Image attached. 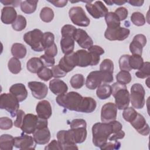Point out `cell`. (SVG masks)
I'll list each match as a JSON object with an SVG mask.
<instances>
[{
    "label": "cell",
    "mask_w": 150,
    "mask_h": 150,
    "mask_svg": "<svg viewBox=\"0 0 150 150\" xmlns=\"http://www.w3.org/2000/svg\"><path fill=\"white\" fill-rule=\"evenodd\" d=\"M114 13L118 16L120 21L125 20L128 16V10L125 7H120L115 9Z\"/></svg>",
    "instance_id": "obj_54"
},
{
    "label": "cell",
    "mask_w": 150,
    "mask_h": 150,
    "mask_svg": "<svg viewBox=\"0 0 150 150\" xmlns=\"http://www.w3.org/2000/svg\"><path fill=\"white\" fill-rule=\"evenodd\" d=\"M112 2L113 4H115L117 5H121L127 2V1H112Z\"/></svg>",
    "instance_id": "obj_62"
},
{
    "label": "cell",
    "mask_w": 150,
    "mask_h": 150,
    "mask_svg": "<svg viewBox=\"0 0 150 150\" xmlns=\"http://www.w3.org/2000/svg\"><path fill=\"white\" fill-rule=\"evenodd\" d=\"M49 88L55 95H60L67 93L68 87L62 80L58 79H54L49 82Z\"/></svg>",
    "instance_id": "obj_25"
},
{
    "label": "cell",
    "mask_w": 150,
    "mask_h": 150,
    "mask_svg": "<svg viewBox=\"0 0 150 150\" xmlns=\"http://www.w3.org/2000/svg\"><path fill=\"white\" fill-rule=\"evenodd\" d=\"M43 33L38 29H34L23 35V40L26 44L31 47L35 52H40L44 50L42 46V38Z\"/></svg>",
    "instance_id": "obj_6"
},
{
    "label": "cell",
    "mask_w": 150,
    "mask_h": 150,
    "mask_svg": "<svg viewBox=\"0 0 150 150\" xmlns=\"http://www.w3.org/2000/svg\"><path fill=\"white\" fill-rule=\"evenodd\" d=\"M40 59L43 62L44 66L46 67H53L55 63V59L53 57L47 56L45 54L42 55L40 57Z\"/></svg>",
    "instance_id": "obj_50"
},
{
    "label": "cell",
    "mask_w": 150,
    "mask_h": 150,
    "mask_svg": "<svg viewBox=\"0 0 150 150\" xmlns=\"http://www.w3.org/2000/svg\"><path fill=\"white\" fill-rule=\"evenodd\" d=\"M88 52L90 53L91 56V66L97 65L100 60V56L104 53V50L98 45H92L88 49Z\"/></svg>",
    "instance_id": "obj_29"
},
{
    "label": "cell",
    "mask_w": 150,
    "mask_h": 150,
    "mask_svg": "<svg viewBox=\"0 0 150 150\" xmlns=\"http://www.w3.org/2000/svg\"><path fill=\"white\" fill-rule=\"evenodd\" d=\"M86 8L89 14L95 19L105 16L108 13L107 8L100 1H97L94 4H86Z\"/></svg>",
    "instance_id": "obj_12"
},
{
    "label": "cell",
    "mask_w": 150,
    "mask_h": 150,
    "mask_svg": "<svg viewBox=\"0 0 150 150\" xmlns=\"http://www.w3.org/2000/svg\"><path fill=\"white\" fill-rule=\"evenodd\" d=\"M97 103L96 100L90 97H83L82 103L79 110V112L84 113L93 112L96 108Z\"/></svg>",
    "instance_id": "obj_28"
},
{
    "label": "cell",
    "mask_w": 150,
    "mask_h": 150,
    "mask_svg": "<svg viewBox=\"0 0 150 150\" xmlns=\"http://www.w3.org/2000/svg\"><path fill=\"white\" fill-rule=\"evenodd\" d=\"M36 145L33 137L25 134L24 132L14 138V146L20 149H35Z\"/></svg>",
    "instance_id": "obj_13"
},
{
    "label": "cell",
    "mask_w": 150,
    "mask_h": 150,
    "mask_svg": "<svg viewBox=\"0 0 150 150\" xmlns=\"http://www.w3.org/2000/svg\"><path fill=\"white\" fill-rule=\"evenodd\" d=\"M69 15L71 22L81 27L88 26L90 23V19L87 16L84 9L80 6H73L69 11Z\"/></svg>",
    "instance_id": "obj_9"
},
{
    "label": "cell",
    "mask_w": 150,
    "mask_h": 150,
    "mask_svg": "<svg viewBox=\"0 0 150 150\" xmlns=\"http://www.w3.org/2000/svg\"><path fill=\"white\" fill-rule=\"evenodd\" d=\"M129 123L139 134L144 136H146L149 134V125L146 123L144 116L141 114L138 113L134 120Z\"/></svg>",
    "instance_id": "obj_21"
},
{
    "label": "cell",
    "mask_w": 150,
    "mask_h": 150,
    "mask_svg": "<svg viewBox=\"0 0 150 150\" xmlns=\"http://www.w3.org/2000/svg\"><path fill=\"white\" fill-rule=\"evenodd\" d=\"M27 50L26 47L22 43H15L11 47V53L14 57L18 59H23L26 54Z\"/></svg>",
    "instance_id": "obj_33"
},
{
    "label": "cell",
    "mask_w": 150,
    "mask_h": 150,
    "mask_svg": "<svg viewBox=\"0 0 150 150\" xmlns=\"http://www.w3.org/2000/svg\"><path fill=\"white\" fill-rule=\"evenodd\" d=\"M25 115V112L22 110H19L16 114V118L14 121V126L16 128H20L22 126L24 117Z\"/></svg>",
    "instance_id": "obj_53"
},
{
    "label": "cell",
    "mask_w": 150,
    "mask_h": 150,
    "mask_svg": "<svg viewBox=\"0 0 150 150\" xmlns=\"http://www.w3.org/2000/svg\"><path fill=\"white\" fill-rule=\"evenodd\" d=\"M127 2L129 3L131 5L134 6H141L144 3V1L140 0H131V1H127Z\"/></svg>",
    "instance_id": "obj_61"
},
{
    "label": "cell",
    "mask_w": 150,
    "mask_h": 150,
    "mask_svg": "<svg viewBox=\"0 0 150 150\" xmlns=\"http://www.w3.org/2000/svg\"><path fill=\"white\" fill-rule=\"evenodd\" d=\"M146 44V36L142 34L136 35L129 45V50L132 55L142 56L143 47Z\"/></svg>",
    "instance_id": "obj_18"
},
{
    "label": "cell",
    "mask_w": 150,
    "mask_h": 150,
    "mask_svg": "<svg viewBox=\"0 0 150 150\" xmlns=\"http://www.w3.org/2000/svg\"><path fill=\"white\" fill-rule=\"evenodd\" d=\"M124 137H125V132L124 131L121 130L118 132L112 134L108 138V140L110 141H115L118 139H122Z\"/></svg>",
    "instance_id": "obj_57"
},
{
    "label": "cell",
    "mask_w": 150,
    "mask_h": 150,
    "mask_svg": "<svg viewBox=\"0 0 150 150\" xmlns=\"http://www.w3.org/2000/svg\"><path fill=\"white\" fill-rule=\"evenodd\" d=\"M117 107L113 103H107L103 105L101 110V120L103 122H110L117 118Z\"/></svg>",
    "instance_id": "obj_14"
},
{
    "label": "cell",
    "mask_w": 150,
    "mask_h": 150,
    "mask_svg": "<svg viewBox=\"0 0 150 150\" xmlns=\"http://www.w3.org/2000/svg\"><path fill=\"white\" fill-rule=\"evenodd\" d=\"M36 111L39 118L47 120L52 114V106L48 101L42 100L36 105Z\"/></svg>",
    "instance_id": "obj_22"
},
{
    "label": "cell",
    "mask_w": 150,
    "mask_h": 150,
    "mask_svg": "<svg viewBox=\"0 0 150 150\" xmlns=\"http://www.w3.org/2000/svg\"><path fill=\"white\" fill-rule=\"evenodd\" d=\"M51 3L52 4H53L54 6L58 7V8H63L64 6H65L68 1H65V0H60V1H47Z\"/></svg>",
    "instance_id": "obj_60"
},
{
    "label": "cell",
    "mask_w": 150,
    "mask_h": 150,
    "mask_svg": "<svg viewBox=\"0 0 150 150\" xmlns=\"http://www.w3.org/2000/svg\"><path fill=\"white\" fill-rule=\"evenodd\" d=\"M121 146V143L117 141H114V143L111 142H107L103 145L100 147L101 150H113L118 149Z\"/></svg>",
    "instance_id": "obj_51"
},
{
    "label": "cell",
    "mask_w": 150,
    "mask_h": 150,
    "mask_svg": "<svg viewBox=\"0 0 150 150\" xmlns=\"http://www.w3.org/2000/svg\"><path fill=\"white\" fill-rule=\"evenodd\" d=\"M100 71L105 75L113 76L114 63L112 61L109 59H104L100 64Z\"/></svg>",
    "instance_id": "obj_36"
},
{
    "label": "cell",
    "mask_w": 150,
    "mask_h": 150,
    "mask_svg": "<svg viewBox=\"0 0 150 150\" xmlns=\"http://www.w3.org/2000/svg\"><path fill=\"white\" fill-rule=\"evenodd\" d=\"M111 91L118 109L124 110L128 107L130 95L125 84L117 81L111 86Z\"/></svg>",
    "instance_id": "obj_3"
},
{
    "label": "cell",
    "mask_w": 150,
    "mask_h": 150,
    "mask_svg": "<svg viewBox=\"0 0 150 150\" xmlns=\"http://www.w3.org/2000/svg\"><path fill=\"white\" fill-rule=\"evenodd\" d=\"M75 53L77 61V66L86 67L88 66H91V56L88 51L84 49H80L77 50Z\"/></svg>",
    "instance_id": "obj_26"
},
{
    "label": "cell",
    "mask_w": 150,
    "mask_h": 150,
    "mask_svg": "<svg viewBox=\"0 0 150 150\" xmlns=\"http://www.w3.org/2000/svg\"><path fill=\"white\" fill-rule=\"evenodd\" d=\"M14 146V138L9 134H3L0 137V149L12 150Z\"/></svg>",
    "instance_id": "obj_31"
},
{
    "label": "cell",
    "mask_w": 150,
    "mask_h": 150,
    "mask_svg": "<svg viewBox=\"0 0 150 150\" xmlns=\"http://www.w3.org/2000/svg\"><path fill=\"white\" fill-rule=\"evenodd\" d=\"M54 43V35L50 32L43 33L42 38V46L44 50Z\"/></svg>",
    "instance_id": "obj_45"
},
{
    "label": "cell",
    "mask_w": 150,
    "mask_h": 150,
    "mask_svg": "<svg viewBox=\"0 0 150 150\" xmlns=\"http://www.w3.org/2000/svg\"><path fill=\"white\" fill-rule=\"evenodd\" d=\"M9 92L12 94L19 102L24 101L28 97V91L24 84L16 83L11 86Z\"/></svg>",
    "instance_id": "obj_24"
},
{
    "label": "cell",
    "mask_w": 150,
    "mask_h": 150,
    "mask_svg": "<svg viewBox=\"0 0 150 150\" xmlns=\"http://www.w3.org/2000/svg\"><path fill=\"white\" fill-rule=\"evenodd\" d=\"M17 13L12 6H5L1 10V21L6 25L12 24L17 18Z\"/></svg>",
    "instance_id": "obj_23"
},
{
    "label": "cell",
    "mask_w": 150,
    "mask_h": 150,
    "mask_svg": "<svg viewBox=\"0 0 150 150\" xmlns=\"http://www.w3.org/2000/svg\"><path fill=\"white\" fill-rule=\"evenodd\" d=\"M84 77L81 74H76L73 75L70 80L71 86L75 89H79L81 88L84 86Z\"/></svg>",
    "instance_id": "obj_38"
},
{
    "label": "cell",
    "mask_w": 150,
    "mask_h": 150,
    "mask_svg": "<svg viewBox=\"0 0 150 150\" xmlns=\"http://www.w3.org/2000/svg\"><path fill=\"white\" fill-rule=\"evenodd\" d=\"M130 55L124 54L121 56L119 59V66L121 70L129 71L132 70L129 64V59Z\"/></svg>",
    "instance_id": "obj_48"
},
{
    "label": "cell",
    "mask_w": 150,
    "mask_h": 150,
    "mask_svg": "<svg viewBox=\"0 0 150 150\" xmlns=\"http://www.w3.org/2000/svg\"><path fill=\"white\" fill-rule=\"evenodd\" d=\"M46 150H52V149H58L62 150L61 146L59 143V142L55 139L52 140L45 148Z\"/></svg>",
    "instance_id": "obj_58"
},
{
    "label": "cell",
    "mask_w": 150,
    "mask_h": 150,
    "mask_svg": "<svg viewBox=\"0 0 150 150\" xmlns=\"http://www.w3.org/2000/svg\"><path fill=\"white\" fill-rule=\"evenodd\" d=\"M52 71L53 73V76L54 78H62L66 76L67 73L63 71L59 65L53 66L52 68Z\"/></svg>",
    "instance_id": "obj_52"
},
{
    "label": "cell",
    "mask_w": 150,
    "mask_h": 150,
    "mask_svg": "<svg viewBox=\"0 0 150 150\" xmlns=\"http://www.w3.org/2000/svg\"><path fill=\"white\" fill-rule=\"evenodd\" d=\"M37 75L41 80L45 81H49L53 77L52 70L45 66H43L37 73Z\"/></svg>",
    "instance_id": "obj_46"
},
{
    "label": "cell",
    "mask_w": 150,
    "mask_h": 150,
    "mask_svg": "<svg viewBox=\"0 0 150 150\" xmlns=\"http://www.w3.org/2000/svg\"><path fill=\"white\" fill-rule=\"evenodd\" d=\"M28 86L32 92V96L38 100L45 98L48 93V87L43 83L40 81H30Z\"/></svg>",
    "instance_id": "obj_16"
},
{
    "label": "cell",
    "mask_w": 150,
    "mask_h": 150,
    "mask_svg": "<svg viewBox=\"0 0 150 150\" xmlns=\"http://www.w3.org/2000/svg\"><path fill=\"white\" fill-rule=\"evenodd\" d=\"M44 66L43 62L39 57H32L26 63V68L32 73H37Z\"/></svg>",
    "instance_id": "obj_30"
},
{
    "label": "cell",
    "mask_w": 150,
    "mask_h": 150,
    "mask_svg": "<svg viewBox=\"0 0 150 150\" xmlns=\"http://www.w3.org/2000/svg\"><path fill=\"white\" fill-rule=\"evenodd\" d=\"M129 29L120 26L113 29L107 28L104 33V36L105 39L109 40L122 41L129 36Z\"/></svg>",
    "instance_id": "obj_11"
},
{
    "label": "cell",
    "mask_w": 150,
    "mask_h": 150,
    "mask_svg": "<svg viewBox=\"0 0 150 150\" xmlns=\"http://www.w3.org/2000/svg\"><path fill=\"white\" fill-rule=\"evenodd\" d=\"M38 1H23L20 6L21 11L26 14H31L35 12Z\"/></svg>",
    "instance_id": "obj_35"
},
{
    "label": "cell",
    "mask_w": 150,
    "mask_h": 150,
    "mask_svg": "<svg viewBox=\"0 0 150 150\" xmlns=\"http://www.w3.org/2000/svg\"><path fill=\"white\" fill-rule=\"evenodd\" d=\"M40 18L45 22H50L54 18V12L53 9L47 6L43 8L40 12Z\"/></svg>",
    "instance_id": "obj_39"
},
{
    "label": "cell",
    "mask_w": 150,
    "mask_h": 150,
    "mask_svg": "<svg viewBox=\"0 0 150 150\" xmlns=\"http://www.w3.org/2000/svg\"><path fill=\"white\" fill-rule=\"evenodd\" d=\"M111 86L107 84H100L96 90V95L100 100H105L111 95Z\"/></svg>",
    "instance_id": "obj_32"
},
{
    "label": "cell",
    "mask_w": 150,
    "mask_h": 150,
    "mask_svg": "<svg viewBox=\"0 0 150 150\" xmlns=\"http://www.w3.org/2000/svg\"><path fill=\"white\" fill-rule=\"evenodd\" d=\"M47 125V120L39 118L38 127L33 132V138L36 144L45 145L49 142L51 135Z\"/></svg>",
    "instance_id": "obj_5"
},
{
    "label": "cell",
    "mask_w": 150,
    "mask_h": 150,
    "mask_svg": "<svg viewBox=\"0 0 150 150\" xmlns=\"http://www.w3.org/2000/svg\"><path fill=\"white\" fill-rule=\"evenodd\" d=\"M137 114L138 112L133 107H127L124 109L122 112V117L126 121L131 122L136 117Z\"/></svg>",
    "instance_id": "obj_47"
},
{
    "label": "cell",
    "mask_w": 150,
    "mask_h": 150,
    "mask_svg": "<svg viewBox=\"0 0 150 150\" xmlns=\"http://www.w3.org/2000/svg\"><path fill=\"white\" fill-rule=\"evenodd\" d=\"M76 28L71 25H64L61 30L62 35H71L73 36L74 32L76 30Z\"/></svg>",
    "instance_id": "obj_55"
},
{
    "label": "cell",
    "mask_w": 150,
    "mask_h": 150,
    "mask_svg": "<svg viewBox=\"0 0 150 150\" xmlns=\"http://www.w3.org/2000/svg\"><path fill=\"white\" fill-rule=\"evenodd\" d=\"M130 101L132 107L136 109L142 108L145 103V91L143 86L139 83L134 84L131 88Z\"/></svg>",
    "instance_id": "obj_8"
},
{
    "label": "cell",
    "mask_w": 150,
    "mask_h": 150,
    "mask_svg": "<svg viewBox=\"0 0 150 150\" xmlns=\"http://www.w3.org/2000/svg\"><path fill=\"white\" fill-rule=\"evenodd\" d=\"M8 67L10 72L14 74H17L21 71V63L18 59L13 57L9 60Z\"/></svg>",
    "instance_id": "obj_37"
},
{
    "label": "cell",
    "mask_w": 150,
    "mask_h": 150,
    "mask_svg": "<svg viewBox=\"0 0 150 150\" xmlns=\"http://www.w3.org/2000/svg\"><path fill=\"white\" fill-rule=\"evenodd\" d=\"M39 119L38 115L35 114L30 113L25 114L21 127L22 132L27 134H33L38 127Z\"/></svg>",
    "instance_id": "obj_15"
},
{
    "label": "cell",
    "mask_w": 150,
    "mask_h": 150,
    "mask_svg": "<svg viewBox=\"0 0 150 150\" xmlns=\"http://www.w3.org/2000/svg\"><path fill=\"white\" fill-rule=\"evenodd\" d=\"M69 129L72 137L76 144H81L87 138V123L83 119L77 118L70 122Z\"/></svg>",
    "instance_id": "obj_4"
},
{
    "label": "cell",
    "mask_w": 150,
    "mask_h": 150,
    "mask_svg": "<svg viewBox=\"0 0 150 150\" xmlns=\"http://www.w3.org/2000/svg\"><path fill=\"white\" fill-rule=\"evenodd\" d=\"M0 2L4 4V5L8 6L11 5L12 7H17L18 6L19 4H21V1H12V0H5V1H0Z\"/></svg>",
    "instance_id": "obj_59"
},
{
    "label": "cell",
    "mask_w": 150,
    "mask_h": 150,
    "mask_svg": "<svg viewBox=\"0 0 150 150\" xmlns=\"http://www.w3.org/2000/svg\"><path fill=\"white\" fill-rule=\"evenodd\" d=\"M131 21L132 23L137 26H143L146 22L145 16L139 12H135L131 16Z\"/></svg>",
    "instance_id": "obj_44"
},
{
    "label": "cell",
    "mask_w": 150,
    "mask_h": 150,
    "mask_svg": "<svg viewBox=\"0 0 150 150\" xmlns=\"http://www.w3.org/2000/svg\"><path fill=\"white\" fill-rule=\"evenodd\" d=\"M19 103L18 99L11 93H2L0 96V108L6 110L12 117L16 116L19 108Z\"/></svg>",
    "instance_id": "obj_7"
},
{
    "label": "cell",
    "mask_w": 150,
    "mask_h": 150,
    "mask_svg": "<svg viewBox=\"0 0 150 150\" xmlns=\"http://www.w3.org/2000/svg\"><path fill=\"white\" fill-rule=\"evenodd\" d=\"M107 28L113 29L120 26V20L118 16L113 12H108L105 16Z\"/></svg>",
    "instance_id": "obj_34"
},
{
    "label": "cell",
    "mask_w": 150,
    "mask_h": 150,
    "mask_svg": "<svg viewBox=\"0 0 150 150\" xmlns=\"http://www.w3.org/2000/svg\"><path fill=\"white\" fill-rule=\"evenodd\" d=\"M44 51H45V54L54 57L57 54V46L55 43H54L52 46L45 49L44 50Z\"/></svg>",
    "instance_id": "obj_56"
},
{
    "label": "cell",
    "mask_w": 150,
    "mask_h": 150,
    "mask_svg": "<svg viewBox=\"0 0 150 150\" xmlns=\"http://www.w3.org/2000/svg\"><path fill=\"white\" fill-rule=\"evenodd\" d=\"M113 133L111 122H97L93 125V143L96 147H100L105 144L110 136Z\"/></svg>",
    "instance_id": "obj_1"
},
{
    "label": "cell",
    "mask_w": 150,
    "mask_h": 150,
    "mask_svg": "<svg viewBox=\"0 0 150 150\" xmlns=\"http://www.w3.org/2000/svg\"><path fill=\"white\" fill-rule=\"evenodd\" d=\"M102 83H104L103 74L101 71L96 70L88 74L86 80V86L90 90H94Z\"/></svg>",
    "instance_id": "obj_20"
},
{
    "label": "cell",
    "mask_w": 150,
    "mask_h": 150,
    "mask_svg": "<svg viewBox=\"0 0 150 150\" xmlns=\"http://www.w3.org/2000/svg\"><path fill=\"white\" fill-rule=\"evenodd\" d=\"M149 66L150 63L149 62H144L142 66L135 72L136 76L139 79H145L146 77H149L150 75Z\"/></svg>",
    "instance_id": "obj_42"
},
{
    "label": "cell",
    "mask_w": 150,
    "mask_h": 150,
    "mask_svg": "<svg viewBox=\"0 0 150 150\" xmlns=\"http://www.w3.org/2000/svg\"><path fill=\"white\" fill-rule=\"evenodd\" d=\"M26 18L23 16L19 15L17 16L15 22L12 24V27L16 31H22L26 28Z\"/></svg>",
    "instance_id": "obj_41"
},
{
    "label": "cell",
    "mask_w": 150,
    "mask_h": 150,
    "mask_svg": "<svg viewBox=\"0 0 150 150\" xmlns=\"http://www.w3.org/2000/svg\"><path fill=\"white\" fill-rule=\"evenodd\" d=\"M60 40V46L62 52L64 54H69L73 52L74 49V40L73 36L71 35H62Z\"/></svg>",
    "instance_id": "obj_27"
},
{
    "label": "cell",
    "mask_w": 150,
    "mask_h": 150,
    "mask_svg": "<svg viewBox=\"0 0 150 150\" xmlns=\"http://www.w3.org/2000/svg\"><path fill=\"white\" fill-rule=\"evenodd\" d=\"M129 64L132 69L139 70L144 64V60L141 56L132 55L129 57Z\"/></svg>",
    "instance_id": "obj_40"
},
{
    "label": "cell",
    "mask_w": 150,
    "mask_h": 150,
    "mask_svg": "<svg viewBox=\"0 0 150 150\" xmlns=\"http://www.w3.org/2000/svg\"><path fill=\"white\" fill-rule=\"evenodd\" d=\"M83 97L75 91H70L57 96L56 101L61 107L70 111L79 112Z\"/></svg>",
    "instance_id": "obj_2"
},
{
    "label": "cell",
    "mask_w": 150,
    "mask_h": 150,
    "mask_svg": "<svg viewBox=\"0 0 150 150\" xmlns=\"http://www.w3.org/2000/svg\"><path fill=\"white\" fill-rule=\"evenodd\" d=\"M77 61L75 52H72L69 54H65L59 61V67L65 72L68 73L73 70L77 66Z\"/></svg>",
    "instance_id": "obj_19"
},
{
    "label": "cell",
    "mask_w": 150,
    "mask_h": 150,
    "mask_svg": "<svg viewBox=\"0 0 150 150\" xmlns=\"http://www.w3.org/2000/svg\"><path fill=\"white\" fill-rule=\"evenodd\" d=\"M107 5H113V3L112 2V1H104Z\"/></svg>",
    "instance_id": "obj_63"
},
{
    "label": "cell",
    "mask_w": 150,
    "mask_h": 150,
    "mask_svg": "<svg viewBox=\"0 0 150 150\" xmlns=\"http://www.w3.org/2000/svg\"><path fill=\"white\" fill-rule=\"evenodd\" d=\"M56 136L62 149H78L69 129L60 130Z\"/></svg>",
    "instance_id": "obj_10"
},
{
    "label": "cell",
    "mask_w": 150,
    "mask_h": 150,
    "mask_svg": "<svg viewBox=\"0 0 150 150\" xmlns=\"http://www.w3.org/2000/svg\"><path fill=\"white\" fill-rule=\"evenodd\" d=\"M116 79L117 82L126 85L131 82L132 80V77L129 71L121 70L116 75Z\"/></svg>",
    "instance_id": "obj_43"
},
{
    "label": "cell",
    "mask_w": 150,
    "mask_h": 150,
    "mask_svg": "<svg viewBox=\"0 0 150 150\" xmlns=\"http://www.w3.org/2000/svg\"><path fill=\"white\" fill-rule=\"evenodd\" d=\"M13 126L12 120L6 117L0 118V128L4 130H8L12 128Z\"/></svg>",
    "instance_id": "obj_49"
},
{
    "label": "cell",
    "mask_w": 150,
    "mask_h": 150,
    "mask_svg": "<svg viewBox=\"0 0 150 150\" xmlns=\"http://www.w3.org/2000/svg\"><path fill=\"white\" fill-rule=\"evenodd\" d=\"M73 39L82 48L88 49L93 45V41L86 31L82 29H77L74 32Z\"/></svg>",
    "instance_id": "obj_17"
}]
</instances>
